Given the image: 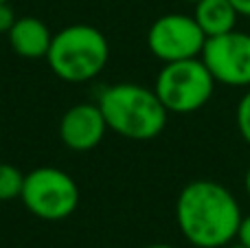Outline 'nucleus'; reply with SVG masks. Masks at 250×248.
<instances>
[{"instance_id":"f257e3e1","label":"nucleus","mask_w":250,"mask_h":248,"mask_svg":"<svg viewBox=\"0 0 250 248\" xmlns=\"http://www.w3.org/2000/svg\"><path fill=\"white\" fill-rule=\"evenodd\" d=\"M242 218L237 198L215 180H191L178 193V228L195 248H226L237 240Z\"/></svg>"},{"instance_id":"f03ea898","label":"nucleus","mask_w":250,"mask_h":248,"mask_svg":"<svg viewBox=\"0 0 250 248\" xmlns=\"http://www.w3.org/2000/svg\"><path fill=\"white\" fill-rule=\"evenodd\" d=\"M104 112L108 130L132 141L156 139L167 125V108L154 88L141 83H114L108 86L97 103Z\"/></svg>"},{"instance_id":"7ed1b4c3","label":"nucleus","mask_w":250,"mask_h":248,"mask_svg":"<svg viewBox=\"0 0 250 248\" xmlns=\"http://www.w3.org/2000/svg\"><path fill=\"white\" fill-rule=\"evenodd\" d=\"M110 57V44L97 26L70 24L53 33L46 62L60 79L82 83L104 73Z\"/></svg>"},{"instance_id":"20e7f679","label":"nucleus","mask_w":250,"mask_h":248,"mask_svg":"<svg viewBox=\"0 0 250 248\" xmlns=\"http://www.w3.org/2000/svg\"><path fill=\"white\" fill-rule=\"evenodd\" d=\"M215 79L200 57L163 64L156 77L154 90L167 112L191 114L202 110L211 101Z\"/></svg>"},{"instance_id":"39448f33","label":"nucleus","mask_w":250,"mask_h":248,"mask_svg":"<svg viewBox=\"0 0 250 248\" xmlns=\"http://www.w3.org/2000/svg\"><path fill=\"white\" fill-rule=\"evenodd\" d=\"M20 200L26 211L46 222H60L75 213L79 205V187L66 171L57 167H38L24 174Z\"/></svg>"},{"instance_id":"423d86ee","label":"nucleus","mask_w":250,"mask_h":248,"mask_svg":"<svg viewBox=\"0 0 250 248\" xmlns=\"http://www.w3.org/2000/svg\"><path fill=\"white\" fill-rule=\"evenodd\" d=\"M207 35L193 16L187 13H165L151 22L147 31V46L151 55L163 64L200 57Z\"/></svg>"},{"instance_id":"0eeeda50","label":"nucleus","mask_w":250,"mask_h":248,"mask_svg":"<svg viewBox=\"0 0 250 248\" xmlns=\"http://www.w3.org/2000/svg\"><path fill=\"white\" fill-rule=\"evenodd\" d=\"M200 60L217 83L230 88H250V33H229L207 38Z\"/></svg>"},{"instance_id":"6e6552de","label":"nucleus","mask_w":250,"mask_h":248,"mask_svg":"<svg viewBox=\"0 0 250 248\" xmlns=\"http://www.w3.org/2000/svg\"><path fill=\"white\" fill-rule=\"evenodd\" d=\"M108 123L97 103H77L64 112L60 121V139L73 152L95 149L104 141Z\"/></svg>"},{"instance_id":"1a4fd4ad","label":"nucleus","mask_w":250,"mask_h":248,"mask_svg":"<svg viewBox=\"0 0 250 248\" xmlns=\"http://www.w3.org/2000/svg\"><path fill=\"white\" fill-rule=\"evenodd\" d=\"M7 38L11 48L20 57H24V60H40V57H46L48 48H51L53 33L40 18L22 16L13 22Z\"/></svg>"},{"instance_id":"9d476101","label":"nucleus","mask_w":250,"mask_h":248,"mask_svg":"<svg viewBox=\"0 0 250 248\" xmlns=\"http://www.w3.org/2000/svg\"><path fill=\"white\" fill-rule=\"evenodd\" d=\"M193 18L207 38H215V35L237 29L239 13L229 0H198Z\"/></svg>"},{"instance_id":"9b49d317","label":"nucleus","mask_w":250,"mask_h":248,"mask_svg":"<svg viewBox=\"0 0 250 248\" xmlns=\"http://www.w3.org/2000/svg\"><path fill=\"white\" fill-rule=\"evenodd\" d=\"M24 174L11 163H0V202H9L20 198Z\"/></svg>"},{"instance_id":"f8f14e48","label":"nucleus","mask_w":250,"mask_h":248,"mask_svg":"<svg viewBox=\"0 0 250 248\" xmlns=\"http://www.w3.org/2000/svg\"><path fill=\"white\" fill-rule=\"evenodd\" d=\"M235 123H237V130L242 134L244 143L250 147V88L242 95L237 108H235Z\"/></svg>"},{"instance_id":"ddd939ff","label":"nucleus","mask_w":250,"mask_h":248,"mask_svg":"<svg viewBox=\"0 0 250 248\" xmlns=\"http://www.w3.org/2000/svg\"><path fill=\"white\" fill-rule=\"evenodd\" d=\"M16 13H13V9L9 7V2H0V33H9V29L13 26V22H16Z\"/></svg>"},{"instance_id":"4468645a","label":"nucleus","mask_w":250,"mask_h":248,"mask_svg":"<svg viewBox=\"0 0 250 248\" xmlns=\"http://www.w3.org/2000/svg\"><path fill=\"white\" fill-rule=\"evenodd\" d=\"M237 242H242L246 248H250V215L242 218V224H239V231H237Z\"/></svg>"},{"instance_id":"2eb2a0df","label":"nucleus","mask_w":250,"mask_h":248,"mask_svg":"<svg viewBox=\"0 0 250 248\" xmlns=\"http://www.w3.org/2000/svg\"><path fill=\"white\" fill-rule=\"evenodd\" d=\"M235 7V11L239 13V18H250V0H229Z\"/></svg>"},{"instance_id":"dca6fc26","label":"nucleus","mask_w":250,"mask_h":248,"mask_svg":"<svg viewBox=\"0 0 250 248\" xmlns=\"http://www.w3.org/2000/svg\"><path fill=\"white\" fill-rule=\"evenodd\" d=\"M244 189H246V193H248V198H250V167H248L246 176H244Z\"/></svg>"},{"instance_id":"f3484780","label":"nucleus","mask_w":250,"mask_h":248,"mask_svg":"<svg viewBox=\"0 0 250 248\" xmlns=\"http://www.w3.org/2000/svg\"><path fill=\"white\" fill-rule=\"evenodd\" d=\"M145 248H176V246H171V244H149Z\"/></svg>"},{"instance_id":"a211bd4d","label":"nucleus","mask_w":250,"mask_h":248,"mask_svg":"<svg viewBox=\"0 0 250 248\" xmlns=\"http://www.w3.org/2000/svg\"><path fill=\"white\" fill-rule=\"evenodd\" d=\"M226 248H246V246H244L242 242H230V244L226 246Z\"/></svg>"},{"instance_id":"6ab92c4d","label":"nucleus","mask_w":250,"mask_h":248,"mask_svg":"<svg viewBox=\"0 0 250 248\" xmlns=\"http://www.w3.org/2000/svg\"><path fill=\"white\" fill-rule=\"evenodd\" d=\"M185 2H193V4H195V2H198V0H185Z\"/></svg>"},{"instance_id":"aec40b11","label":"nucleus","mask_w":250,"mask_h":248,"mask_svg":"<svg viewBox=\"0 0 250 248\" xmlns=\"http://www.w3.org/2000/svg\"><path fill=\"white\" fill-rule=\"evenodd\" d=\"M0 2H9V0H0Z\"/></svg>"}]
</instances>
